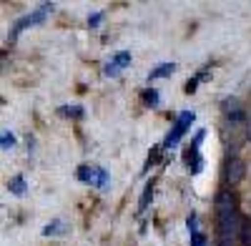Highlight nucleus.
I'll return each mask as SVG.
<instances>
[{"mask_svg":"<svg viewBox=\"0 0 251 246\" xmlns=\"http://www.w3.org/2000/svg\"><path fill=\"white\" fill-rule=\"evenodd\" d=\"M239 244H241V246H251V221H244V226H241V236H239Z\"/></svg>","mask_w":251,"mask_h":246,"instance_id":"4468645a","label":"nucleus"},{"mask_svg":"<svg viewBox=\"0 0 251 246\" xmlns=\"http://www.w3.org/2000/svg\"><path fill=\"white\" fill-rule=\"evenodd\" d=\"M128 63H131V53H128V50H121V53H116V55L108 60L106 66H103V73L113 78V75H118L126 66H128Z\"/></svg>","mask_w":251,"mask_h":246,"instance_id":"423d86ee","label":"nucleus"},{"mask_svg":"<svg viewBox=\"0 0 251 246\" xmlns=\"http://www.w3.org/2000/svg\"><path fill=\"white\" fill-rule=\"evenodd\" d=\"M50 10H53V5H50V3H43V5H40V8H35L33 13H28V15H23V18H20V20H18V23L13 25V30H10V35H8V40H15V38H18L20 33H23L25 28H33V25H38V23H40V20H46Z\"/></svg>","mask_w":251,"mask_h":246,"instance_id":"20e7f679","label":"nucleus"},{"mask_svg":"<svg viewBox=\"0 0 251 246\" xmlns=\"http://www.w3.org/2000/svg\"><path fill=\"white\" fill-rule=\"evenodd\" d=\"M66 231H68V226H66V221H60V219H55V221L48 223V226H43V236H60Z\"/></svg>","mask_w":251,"mask_h":246,"instance_id":"6e6552de","label":"nucleus"},{"mask_svg":"<svg viewBox=\"0 0 251 246\" xmlns=\"http://www.w3.org/2000/svg\"><path fill=\"white\" fill-rule=\"evenodd\" d=\"M0 146H3V151L13 148V146H15V136L8 133V131H3V136H0Z\"/></svg>","mask_w":251,"mask_h":246,"instance_id":"dca6fc26","label":"nucleus"},{"mask_svg":"<svg viewBox=\"0 0 251 246\" xmlns=\"http://www.w3.org/2000/svg\"><path fill=\"white\" fill-rule=\"evenodd\" d=\"M221 108H224V113L228 116V121H231V123L249 121V118H246V113H244V108H241V103H239L236 98H226L224 103H221Z\"/></svg>","mask_w":251,"mask_h":246,"instance_id":"0eeeda50","label":"nucleus"},{"mask_svg":"<svg viewBox=\"0 0 251 246\" xmlns=\"http://www.w3.org/2000/svg\"><path fill=\"white\" fill-rule=\"evenodd\" d=\"M214 214H216V241L219 246H234L241 236L244 219L236 209V196L231 189H221L214 198Z\"/></svg>","mask_w":251,"mask_h":246,"instance_id":"f257e3e1","label":"nucleus"},{"mask_svg":"<svg viewBox=\"0 0 251 246\" xmlns=\"http://www.w3.org/2000/svg\"><path fill=\"white\" fill-rule=\"evenodd\" d=\"M8 191L10 194H15V196H23L25 194V176H13L10 181H8Z\"/></svg>","mask_w":251,"mask_h":246,"instance_id":"1a4fd4ad","label":"nucleus"},{"mask_svg":"<svg viewBox=\"0 0 251 246\" xmlns=\"http://www.w3.org/2000/svg\"><path fill=\"white\" fill-rule=\"evenodd\" d=\"M194 121H196V113H194V111L178 113V118H176V123H174V128L169 131V136H166V141H163V148H176L178 141L183 138V133H186L188 128H191Z\"/></svg>","mask_w":251,"mask_h":246,"instance_id":"f03ea898","label":"nucleus"},{"mask_svg":"<svg viewBox=\"0 0 251 246\" xmlns=\"http://www.w3.org/2000/svg\"><path fill=\"white\" fill-rule=\"evenodd\" d=\"M143 100H146V106L156 108V106H158V91H156V88H146V91H143Z\"/></svg>","mask_w":251,"mask_h":246,"instance_id":"ddd939ff","label":"nucleus"},{"mask_svg":"<svg viewBox=\"0 0 251 246\" xmlns=\"http://www.w3.org/2000/svg\"><path fill=\"white\" fill-rule=\"evenodd\" d=\"M246 138H249V141H251V118H249V121H246Z\"/></svg>","mask_w":251,"mask_h":246,"instance_id":"aec40b11","label":"nucleus"},{"mask_svg":"<svg viewBox=\"0 0 251 246\" xmlns=\"http://www.w3.org/2000/svg\"><path fill=\"white\" fill-rule=\"evenodd\" d=\"M176 71V63H161L158 68H153L149 73V80H156V78H166V75H171Z\"/></svg>","mask_w":251,"mask_h":246,"instance_id":"9d476101","label":"nucleus"},{"mask_svg":"<svg viewBox=\"0 0 251 246\" xmlns=\"http://www.w3.org/2000/svg\"><path fill=\"white\" fill-rule=\"evenodd\" d=\"M191 246H206V236L199 231V234H194L191 236Z\"/></svg>","mask_w":251,"mask_h":246,"instance_id":"6ab92c4d","label":"nucleus"},{"mask_svg":"<svg viewBox=\"0 0 251 246\" xmlns=\"http://www.w3.org/2000/svg\"><path fill=\"white\" fill-rule=\"evenodd\" d=\"M100 20H103V13H93V15H88V25L91 28H98Z\"/></svg>","mask_w":251,"mask_h":246,"instance_id":"a211bd4d","label":"nucleus"},{"mask_svg":"<svg viewBox=\"0 0 251 246\" xmlns=\"http://www.w3.org/2000/svg\"><path fill=\"white\" fill-rule=\"evenodd\" d=\"M75 178L80 183H88V186H96V189H106L108 183V171L100 169V166H91V163H83V166H78L75 171Z\"/></svg>","mask_w":251,"mask_h":246,"instance_id":"7ed1b4c3","label":"nucleus"},{"mask_svg":"<svg viewBox=\"0 0 251 246\" xmlns=\"http://www.w3.org/2000/svg\"><path fill=\"white\" fill-rule=\"evenodd\" d=\"M58 116H66V118H83V108L80 106H60Z\"/></svg>","mask_w":251,"mask_h":246,"instance_id":"f8f14e48","label":"nucleus"},{"mask_svg":"<svg viewBox=\"0 0 251 246\" xmlns=\"http://www.w3.org/2000/svg\"><path fill=\"white\" fill-rule=\"evenodd\" d=\"M226 183L228 186H239V183L244 181V176H246V163L241 161V158H228L226 161Z\"/></svg>","mask_w":251,"mask_h":246,"instance_id":"39448f33","label":"nucleus"},{"mask_svg":"<svg viewBox=\"0 0 251 246\" xmlns=\"http://www.w3.org/2000/svg\"><path fill=\"white\" fill-rule=\"evenodd\" d=\"M186 223H188V234H199V219H196V214H191V216H188L186 219Z\"/></svg>","mask_w":251,"mask_h":246,"instance_id":"f3484780","label":"nucleus"},{"mask_svg":"<svg viewBox=\"0 0 251 246\" xmlns=\"http://www.w3.org/2000/svg\"><path fill=\"white\" fill-rule=\"evenodd\" d=\"M151 198H153V181H151L149 186L143 189V194H141V201H138V214H143L146 209H149V203H151Z\"/></svg>","mask_w":251,"mask_h":246,"instance_id":"9b49d317","label":"nucleus"},{"mask_svg":"<svg viewBox=\"0 0 251 246\" xmlns=\"http://www.w3.org/2000/svg\"><path fill=\"white\" fill-rule=\"evenodd\" d=\"M206 73H208V68H206V71H201L199 75H194V78L186 83V88H183V91H186V93H194V91L199 88V80H201V78H206Z\"/></svg>","mask_w":251,"mask_h":246,"instance_id":"2eb2a0df","label":"nucleus"}]
</instances>
